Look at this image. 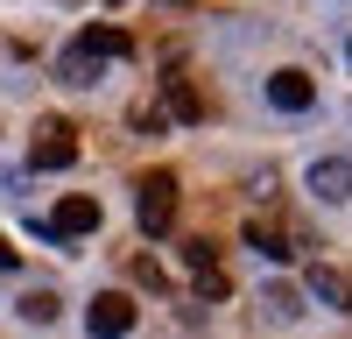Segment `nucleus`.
I'll list each match as a JSON object with an SVG mask.
<instances>
[{"label":"nucleus","instance_id":"f257e3e1","mask_svg":"<svg viewBox=\"0 0 352 339\" xmlns=\"http://www.w3.org/2000/svg\"><path fill=\"white\" fill-rule=\"evenodd\" d=\"M134 219H141V234L148 240H162L169 226H176V177H141V191H134Z\"/></svg>","mask_w":352,"mask_h":339},{"label":"nucleus","instance_id":"f03ea898","mask_svg":"<svg viewBox=\"0 0 352 339\" xmlns=\"http://www.w3.org/2000/svg\"><path fill=\"white\" fill-rule=\"evenodd\" d=\"M71 163H78V134L64 121H43L28 141V170H71Z\"/></svg>","mask_w":352,"mask_h":339},{"label":"nucleus","instance_id":"7ed1b4c3","mask_svg":"<svg viewBox=\"0 0 352 339\" xmlns=\"http://www.w3.org/2000/svg\"><path fill=\"white\" fill-rule=\"evenodd\" d=\"M85 332H92V339H127V332H134V304H127L120 290L92 297V311H85Z\"/></svg>","mask_w":352,"mask_h":339},{"label":"nucleus","instance_id":"20e7f679","mask_svg":"<svg viewBox=\"0 0 352 339\" xmlns=\"http://www.w3.org/2000/svg\"><path fill=\"white\" fill-rule=\"evenodd\" d=\"M303 184H310V198H324V205H345L352 198V163L345 156H317L303 170Z\"/></svg>","mask_w":352,"mask_h":339},{"label":"nucleus","instance_id":"39448f33","mask_svg":"<svg viewBox=\"0 0 352 339\" xmlns=\"http://www.w3.org/2000/svg\"><path fill=\"white\" fill-rule=\"evenodd\" d=\"M268 106H275V113H310V106H317L310 71H268Z\"/></svg>","mask_w":352,"mask_h":339},{"label":"nucleus","instance_id":"423d86ee","mask_svg":"<svg viewBox=\"0 0 352 339\" xmlns=\"http://www.w3.org/2000/svg\"><path fill=\"white\" fill-rule=\"evenodd\" d=\"M303 282H310V297H317V304L352 311V276H345V269H331V262H310V269H303Z\"/></svg>","mask_w":352,"mask_h":339},{"label":"nucleus","instance_id":"0eeeda50","mask_svg":"<svg viewBox=\"0 0 352 339\" xmlns=\"http://www.w3.org/2000/svg\"><path fill=\"white\" fill-rule=\"evenodd\" d=\"M50 234H64V240L99 234V198H64V205H56V219H50Z\"/></svg>","mask_w":352,"mask_h":339},{"label":"nucleus","instance_id":"6e6552de","mask_svg":"<svg viewBox=\"0 0 352 339\" xmlns=\"http://www.w3.org/2000/svg\"><path fill=\"white\" fill-rule=\"evenodd\" d=\"M247 247H254V254H268V262H296V240H289L282 226H268V219H254V226H247Z\"/></svg>","mask_w":352,"mask_h":339},{"label":"nucleus","instance_id":"1a4fd4ad","mask_svg":"<svg viewBox=\"0 0 352 339\" xmlns=\"http://www.w3.org/2000/svg\"><path fill=\"white\" fill-rule=\"evenodd\" d=\"M85 50H92L99 56V64H106V56H134V36H127V28H113V21H99V28H85V36H78Z\"/></svg>","mask_w":352,"mask_h":339},{"label":"nucleus","instance_id":"9d476101","mask_svg":"<svg viewBox=\"0 0 352 339\" xmlns=\"http://www.w3.org/2000/svg\"><path fill=\"white\" fill-rule=\"evenodd\" d=\"M56 71H64V85H99V56L78 43V50H64V56H56Z\"/></svg>","mask_w":352,"mask_h":339},{"label":"nucleus","instance_id":"9b49d317","mask_svg":"<svg viewBox=\"0 0 352 339\" xmlns=\"http://www.w3.org/2000/svg\"><path fill=\"white\" fill-rule=\"evenodd\" d=\"M21 318H28V325H50V318H56V297H50V290H28V297H21Z\"/></svg>","mask_w":352,"mask_h":339},{"label":"nucleus","instance_id":"f8f14e48","mask_svg":"<svg viewBox=\"0 0 352 339\" xmlns=\"http://www.w3.org/2000/svg\"><path fill=\"white\" fill-rule=\"evenodd\" d=\"M169 106H176V113H184V121H197V113H204V99L190 92V85H184V78H169Z\"/></svg>","mask_w":352,"mask_h":339},{"label":"nucleus","instance_id":"ddd939ff","mask_svg":"<svg viewBox=\"0 0 352 339\" xmlns=\"http://www.w3.org/2000/svg\"><path fill=\"white\" fill-rule=\"evenodd\" d=\"M8 269H21V247H14V240H0V276H8Z\"/></svg>","mask_w":352,"mask_h":339}]
</instances>
